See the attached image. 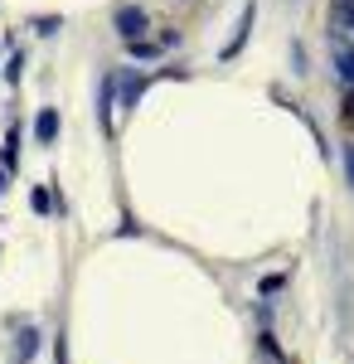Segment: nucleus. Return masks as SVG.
I'll return each instance as SVG.
<instances>
[{"instance_id": "4", "label": "nucleus", "mask_w": 354, "mask_h": 364, "mask_svg": "<svg viewBox=\"0 0 354 364\" xmlns=\"http://www.w3.org/2000/svg\"><path fill=\"white\" fill-rule=\"evenodd\" d=\"M34 355H39V331H34V326H25V331H20V340H15V364H29Z\"/></svg>"}, {"instance_id": "8", "label": "nucleus", "mask_w": 354, "mask_h": 364, "mask_svg": "<svg viewBox=\"0 0 354 364\" xmlns=\"http://www.w3.org/2000/svg\"><path fill=\"white\" fill-rule=\"evenodd\" d=\"M335 25L354 29V0H340V5H335Z\"/></svg>"}, {"instance_id": "13", "label": "nucleus", "mask_w": 354, "mask_h": 364, "mask_svg": "<svg viewBox=\"0 0 354 364\" xmlns=\"http://www.w3.org/2000/svg\"><path fill=\"white\" fill-rule=\"evenodd\" d=\"M5 180H10V170H0V195H5Z\"/></svg>"}, {"instance_id": "5", "label": "nucleus", "mask_w": 354, "mask_h": 364, "mask_svg": "<svg viewBox=\"0 0 354 364\" xmlns=\"http://www.w3.org/2000/svg\"><path fill=\"white\" fill-rule=\"evenodd\" d=\"M252 20H257V5L247 0V10H243V25H238V39H233V44H223V58H233V54H238V49L247 44V29H252Z\"/></svg>"}, {"instance_id": "10", "label": "nucleus", "mask_w": 354, "mask_h": 364, "mask_svg": "<svg viewBox=\"0 0 354 364\" xmlns=\"http://www.w3.org/2000/svg\"><path fill=\"white\" fill-rule=\"evenodd\" d=\"M29 204H34L39 214H49V204H54V199H49V190H34V195H29Z\"/></svg>"}, {"instance_id": "12", "label": "nucleus", "mask_w": 354, "mask_h": 364, "mask_svg": "<svg viewBox=\"0 0 354 364\" xmlns=\"http://www.w3.org/2000/svg\"><path fill=\"white\" fill-rule=\"evenodd\" d=\"M345 170H350V185H354V146L345 151Z\"/></svg>"}, {"instance_id": "2", "label": "nucleus", "mask_w": 354, "mask_h": 364, "mask_svg": "<svg viewBox=\"0 0 354 364\" xmlns=\"http://www.w3.org/2000/svg\"><path fill=\"white\" fill-rule=\"evenodd\" d=\"M117 92H122V107H136V97H141V87H146V78L141 73H132V68H122V78H117Z\"/></svg>"}, {"instance_id": "7", "label": "nucleus", "mask_w": 354, "mask_h": 364, "mask_svg": "<svg viewBox=\"0 0 354 364\" xmlns=\"http://www.w3.org/2000/svg\"><path fill=\"white\" fill-rule=\"evenodd\" d=\"M281 287H286V277H281V272H267V277L257 282V291H262V296H277Z\"/></svg>"}, {"instance_id": "6", "label": "nucleus", "mask_w": 354, "mask_h": 364, "mask_svg": "<svg viewBox=\"0 0 354 364\" xmlns=\"http://www.w3.org/2000/svg\"><path fill=\"white\" fill-rule=\"evenodd\" d=\"M335 68H340V78H345V83L354 87V49H350V44H345V49L335 54Z\"/></svg>"}, {"instance_id": "1", "label": "nucleus", "mask_w": 354, "mask_h": 364, "mask_svg": "<svg viewBox=\"0 0 354 364\" xmlns=\"http://www.w3.org/2000/svg\"><path fill=\"white\" fill-rule=\"evenodd\" d=\"M112 25H117V34H122L127 44H136L141 34L151 29V15H146L141 5H117V15H112Z\"/></svg>"}, {"instance_id": "3", "label": "nucleus", "mask_w": 354, "mask_h": 364, "mask_svg": "<svg viewBox=\"0 0 354 364\" xmlns=\"http://www.w3.org/2000/svg\"><path fill=\"white\" fill-rule=\"evenodd\" d=\"M54 136H58V112H54V107H44V112L34 117V141H39V146H49Z\"/></svg>"}, {"instance_id": "11", "label": "nucleus", "mask_w": 354, "mask_h": 364, "mask_svg": "<svg viewBox=\"0 0 354 364\" xmlns=\"http://www.w3.org/2000/svg\"><path fill=\"white\" fill-rule=\"evenodd\" d=\"M54 355H58V364H68V345H63V336H58V345H54Z\"/></svg>"}, {"instance_id": "9", "label": "nucleus", "mask_w": 354, "mask_h": 364, "mask_svg": "<svg viewBox=\"0 0 354 364\" xmlns=\"http://www.w3.org/2000/svg\"><path fill=\"white\" fill-rule=\"evenodd\" d=\"M127 49H132V58H161V44H146V39L127 44Z\"/></svg>"}]
</instances>
